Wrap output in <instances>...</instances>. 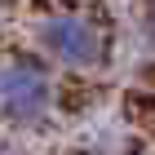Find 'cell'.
Listing matches in <instances>:
<instances>
[{
  "label": "cell",
  "mask_w": 155,
  "mask_h": 155,
  "mask_svg": "<svg viewBox=\"0 0 155 155\" xmlns=\"http://www.w3.org/2000/svg\"><path fill=\"white\" fill-rule=\"evenodd\" d=\"M53 111V80L40 62L5 58L0 62V115L13 124H45Z\"/></svg>",
  "instance_id": "6da1fadb"
},
{
  "label": "cell",
  "mask_w": 155,
  "mask_h": 155,
  "mask_svg": "<svg viewBox=\"0 0 155 155\" xmlns=\"http://www.w3.org/2000/svg\"><path fill=\"white\" fill-rule=\"evenodd\" d=\"M36 45L45 58H53L67 71H84V67H97L102 62V31H97L89 18L80 13H49L36 22Z\"/></svg>",
  "instance_id": "7a4b0ae2"
}]
</instances>
